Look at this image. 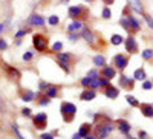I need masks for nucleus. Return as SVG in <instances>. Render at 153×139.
Here are the masks:
<instances>
[{
	"mask_svg": "<svg viewBox=\"0 0 153 139\" xmlns=\"http://www.w3.org/2000/svg\"><path fill=\"white\" fill-rule=\"evenodd\" d=\"M144 20H146V23H147V26H149L150 29H153V17H150L149 14H144Z\"/></svg>",
	"mask_w": 153,
	"mask_h": 139,
	"instance_id": "nucleus-34",
	"label": "nucleus"
},
{
	"mask_svg": "<svg viewBox=\"0 0 153 139\" xmlns=\"http://www.w3.org/2000/svg\"><path fill=\"white\" fill-rule=\"evenodd\" d=\"M152 81H153V80H152Z\"/></svg>",
	"mask_w": 153,
	"mask_h": 139,
	"instance_id": "nucleus-55",
	"label": "nucleus"
},
{
	"mask_svg": "<svg viewBox=\"0 0 153 139\" xmlns=\"http://www.w3.org/2000/svg\"><path fill=\"white\" fill-rule=\"evenodd\" d=\"M86 2H92V0H86Z\"/></svg>",
	"mask_w": 153,
	"mask_h": 139,
	"instance_id": "nucleus-54",
	"label": "nucleus"
},
{
	"mask_svg": "<svg viewBox=\"0 0 153 139\" xmlns=\"http://www.w3.org/2000/svg\"><path fill=\"white\" fill-rule=\"evenodd\" d=\"M143 58L144 60H152L153 58V49H144L143 50Z\"/></svg>",
	"mask_w": 153,
	"mask_h": 139,
	"instance_id": "nucleus-28",
	"label": "nucleus"
},
{
	"mask_svg": "<svg viewBox=\"0 0 153 139\" xmlns=\"http://www.w3.org/2000/svg\"><path fill=\"white\" fill-rule=\"evenodd\" d=\"M133 81H135V78H129L127 75H121V77H120V86L127 87V89H132Z\"/></svg>",
	"mask_w": 153,
	"mask_h": 139,
	"instance_id": "nucleus-13",
	"label": "nucleus"
},
{
	"mask_svg": "<svg viewBox=\"0 0 153 139\" xmlns=\"http://www.w3.org/2000/svg\"><path fill=\"white\" fill-rule=\"evenodd\" d=\"M94 64H95L97 67H101V66L104 67V66H106V60H104V57H103V55H100V54L95 55V57H94Z\"/></svg>",
	"mask_w": 153,
	"mask_h": 139,
	"instance_id": "nucleus-22",
	"label": "nucleus"
},
{
	"mask_svg": "<svg viewBox=\"0 0 153 139\" xmlns=\"http://www.w3.org/2000/svg\"><path fill=\"white\" fill-rule=\"evenodd\" d=\"M26 34H28V29H20V31L16 32V38H22V37H25Z\"/></svg>",
	"mask_w": 153,
	"mask_h": 139,
	"instance_id": "nucleus-40",
	"label": "nucleus"
},
{
	"mask_svg": "<svg viewBox=\"0 0 153 139\" xmlns=\"http://www.w3.org/2000/svg\"><path fill=\"white\" fill-rule=\"evenodd\" d=\"M103 2H104L106 5H112V3L115 2V0H103Z\"/></svg>",
	"mask_w": 153,
	"mask_h": 139,
	"instance_id": "nucleus-52",
	"label": "nucleus"
},
{
	"mask_svg": "<svg viewBox=\"0 0 153 139\" xmlns=\"http://www.w3.org/2000/svg\"><path fill=\"white\" fill-rule=\"evenodd\" d=\"M57 58H58V61H63V63H69L72 60L71 54H68V52H58L57 54Z\"/></svg>",
	"mask_w": 153,
	"mask_h": 139,
	"instance_id": "nucleus-24",
	"label": "nucleus"
},
{
	"mask_svg": "<svg viewBox=\"0 0 153 139\" xmlns=\"http://www.w3.org/2000/svg\"><path fill=\"white\" fill-rule=\"evenodd\" d=\"M124 44H126V50L127 52H130V54H135L136 50H138V43L135 40V37H127V38L124 40Z\"/></svg>",
	"mask_w": 153,
	"mask_h": 139,
	"instance_id": "nucleus-4",
	"label": "nucleus"
},
{
	"mask_svg": "<svg viewBox=\"0 0 153 139\" xmlns=\"http://www.w3.org/2000/svg\"><path fill=\"white\" fill-rule=\"evenodd\" d=\"M58 66H60V67H61L63 70H65L66 73H69V72H71V69L68 67V63H63V61H58Z\"/></svg>",
	"mask_w": 153,
	"mask_h": 139,
	"instance_id": "nucleus-41",
	"label": "nucleus"
},
{
	"mask_svg": "<svg viewBox=\"0 0 153 139\" xmlns=\"http://www.w3.org/2000/svg\"><path fill=\"white\" fill-rule=\"evenodd\" d=\"M42 139H54V135H51V133H45V135H42Z\"/></svg>",
	"mask_w": 153,
	"mask_h": 139,
	"instance_id": "nucleus-46",
	"label": "nucleus"
},
{
	"mask_svg": "<svg viewBox=\"0 0 153 139\" xmlns=\"http://www.w3.org/2000/svg\"><path fill=\"white\" fill-rule=\"evenodd\" d=\"M84 139H98V138H97V136H92V135H87Z\"/></svg>",
	"mask_w": 153,
	"mask_h": 139,
	"instance_id": "nucleus-51",
	"label": "nucleus"
},
{
	"mask_svg": "<svg viewBox=\"0 0 153 139\" xmlns=\"http://www.w3.org/2000/svg\"><path fill=\"white\" fill-rule=\"evenodd\" d=\"M126 101H127V103H129L132 107H138V106H139V101H138L135 96H132V95H127V96H126Z\"/></svg>",
	"mask_w": 153,
	"mask_h": 139,
	"instance_id": "nucleus-27",
	"label": "nucleus"
},
{
	"mask_svg": "<svg viewBox=\"0 0 153 139\" xmlns=\"http://www.w3.org/2000/svg\"><path fill=\"white\" fill-rule=\"evenodd\" d=\"M32 57H34V54L31 52V50H28V52H25V54H23V57H22V58H23V61H31V60H32Z\"/></svg>",
	"mask_w": 153,
	"mask_h": 139,
	"instance_id": "nucleus-38",
	"label": "nucleus"
},
{
	"mask_svg": "<svg viewBox=\"0 0 153 139\" xmlns=\"http://www.w3.org/2000/svg\"><path fill=\"white\" fill-rule=\"evenodd\" d=\"M32 44L37 49V52H45L48 49V38L42 34H35L32 37Z\"/></svg>",
	"mask_w": 153,
	"mask_h": 139,
	"instance_id": "nucleus-2",
	"label": "nucleus"
},
{
	"mask_svg": "<svg viewBox=\"0 0 153 139\" xmlns=\"http://www.w3.org/2000/svg\"><path fill=\"white\" fill-rule=\"evenodd\" d=\"M45 18L42 17V16H38V14H32L31 17H29V24H32V26H45Z\"/></svg>",
	"mask_w": 153,
	"mask_h": 139,
	"instance_id": "nucleus-8",
	"label": "nucleus"
},
{
	"mask_svg": "<svg viewBox=\"0 0 153 139\" xmlns=\"http://www.w3.org/2000/svg\"><path fill=\"white\" fill-rule=\"evenodd\" d=\"M6 49H8V43H6V40L0 38V50H6Z\"/></svg>",
	"mask_w": 153,
	"mask_h": 139,
	"instance_id": "nucleus-44",
	"label": "nucleus"
},
{
	"mask_svg": "<svg viewBox=\"0 0 153 139\" xmlns=\"http://www.w3.org/2000/svg\"><path fill=\"white\" fill-rule=\"evenodd\" d=\"M95 96H97V93H95L94 89H87V90H83L81 92L80 99L81 101H92V99H95Z\"/></svg>",
	"mask_w": 153,
	"mask_h": 139,
	"instance_id": "nucleus-11",
	"label": "nucleus"
},
{
	"mask_svg": "<svg viewBox=\"0 0 153 139\" xmlns=\"http://www.w3.org/2000/svg\"><path fill=\"white\" fill-rule=\"evenodd\" d=\"M133 78H135V80H138V81H144V80H147V75H146V70H144L143 67H139V69H136V70L133 72Z\"/></svg>",
	"mask_w": 153,
	"mask_h": 139,
	"instance_id": "nucleus-19",
	"label": "nucleus"
},
{
	"mask_svg": "<svg viewBox=\"0 0 153 139\" xmlns=\"http://www.w3.org/2000/svg\"><path fill=\"white\" fill-rule=\"evenodd\" d=\"M34 125H35V129L38 130H43L46 129V125H48V115L46 113H37V115H34Z\"/></svg>",
	"mask_w": 153,
	"mask_h": 139,
	"instance_id": "nucleus-3",
	"label": "nucleus"
},
{
	"mask_svg": "<svg viewBox=\"0 0 153 139\" xmlns=\"http://www.w3.org/2000/svg\"><path fill=\"white\" fill-rule=\"evenodd\" d=\"M103 77L104 78H107V80H112V78H115V75H117V70H115V67H112V66H104L103 67Z\"/></svg>",
	"mask_w": 153,
	"mask_h": 139,
	"instance_id": "nucleus-12",
	"label": "nucleus"
},
{
	"mask_svg": "<svg viewBox=\"0 0 153 139\" xmlns=\"http://www.w3.org/2000/svg\"><path fill=\"white\" fill-rule=\"evenodd\" d=\"M100 87V78H92L91 80V84H89V89H98Z\"/></svg>",
	"mask_w": 153,
	"mask_h": 139,
	"instance_id": "nucleus-29",
	"label": "nucleus"
},
{
	"mask_svg": "<svg viewBox=\"0 0 153 139\" xmlns=\"http://www.w3.org/2000/svg\"><path fill=\"white\" fill-rule=\"evenodd\" d=\"M95 136H97L98 139H106V138L109 136V132H107V129H106V124H104V125H98L97 130H95Z\"/></svg>",
	"mask_w": 153,
	"mask_h": 139,
	"instance_id": "nucleus-15",
	"label": "nucleus"
},
{
	"mask_svg": "<svg viewBox=\"0 0 153 139\" xmlns=\"http://www.w3.org/2000/svg\"><path fill=\"white\" fill-rule=\"evenodd\" d=\"M89 132H91V124H81V125H80L78 133H80L83 138H86V136L89 135Z\"/></svg>",
	"mask_w": 153,
	"mask_h": 139,
	"instance_id": "nucleus-23",
	"label": "nucleus"
},
{
	"mask_svg": "<svg viewBox=\"0 0 153 139\" xmlns=\"http://www.w3.org/2000/svg\"><path fill=\"white\" fill-rule=\"evenodd\" d=\"M12 132H14V135H16L19 139H25V136L20 133V130H19V127H17V125H12Z\"/></svg>",
	"mask_w": 153,
	"mask_h": 139,
	"instance_id": "nucleus-39",
	"label": "nucleus"
},
{
	"mask_svg": "<svg viewBox=\"0 0 153 139\" xmlns=\"http://www.w3.org/2000/svg\"><path fill=\"white\" fill-rule=\"evenodd\" d=\"M48 86H49V84H46L45 81H42V83H40V90H46Z\"/></svg>",
	"mask_w": 153,
	"mask_h": 139,
	"instance_id": "nucleus-47",
	"label": "nucleus"
},
{
	"mask_svg": "<svg viewBox=\"0 0 153 139\" xmlns=\"http://www.w3.org/2000/svg\"><path fill=\"white\" fill-rule=\"evenodd\" d=\"M117 125H118V130H120L123 135H129V132L132 130V125L127 122V121H124V119H120V121L117 122Z\"/></svg>",
	"mask_w": 153,
	"mask_h": 139,
	"instance_id": "nucleus-10",
	"label": "nucleus"
},
{
	"mask_svg": "<svg viewBox=\"0 0 153 139\" xmlns=\"http://www.w3.org/2000/svg\"><path fill=\"white\" fill-rule=\"evenodd\" d=\"M6 72L9 73V77H14V80H19V78H20V72H19L17 69H14V67L6 66Z\"/></svg>",
	"mask_w": 153,
	"mask_h": 139,
	"instance_id": "nucleus-26",
	"label": "nucleus"
},
{
	"mask_svg": "<svg viewBox=\"0 0 153 139\" xmlns=\"http://www.w3.org/2000/svg\"><path fill=\"white\" fill-rule=\"evenodd\" d=\"M61 49H63V43L61 41H55L54 44H52V50H54V52H61Z\"/></svg>",
	"mask_w": 153,
	"mask_h": 139,
	"instance_id": "nucleus-33",
	"label": "nucleus"
},
{
	"mask_svg": "<svg viewBox=\"0 0 153 139\" xmlns=\"http://www.w3.org/2000/svg\"><path fill=\"white\" fill-rule=\"evenodd\" d=\"M129 17V29H127V32H130V34H133V32H138L139 29H141V26H139V21H138V18H135L133 16H127Z\"/></svg>",
	"mask_w": 153,
	"mask_h": 139,
	"instance_id": "nucleus-7",
	"label": "nucleus"
},
{
	"mask_svg": "<svg viewBox=\"0 0 153 139\" xmlns=\"http://www.w3.org/2000/svg\"><path fill=\"white\" fill-rule=\"evenodd\" d=\"M84 26H83V23L80 21V20H72L71 23H69V26H68V31L69 32H76V31H80V29H83Z\"/></svg>",
	"mask_w": 153,
	"mask_h": 139,
	"instance_id": "nucleus-16",
	"label": "nucleus"
},
{
	"mask_svg": "<svg viewBox=\"0 0 153 139\" xmlns=\"http://www.w3.org/2000/svg\"><path fill=\"white\" fill-rule=\"evenodd\" d=\"M113 63H115V66H117L118 69H126L127 64H129V60H127V57H124L123 54H117L113 57Z\"/></svg>",
	"mask_w": 153,
	"mask_h": 139,
	"instance_id": "nucleus-6",
	"label": "nucleus"
},
{
	"mask_svg": "<svg viewBox=\"0 0 153 139\" xmlns=\"http://www.w3.org/2000/svg\"><path fill=\"white\" fill-rule=\"evenodd\" d=\"M141 112H143V115L146 118H153V106L152 104H143Z\"/></svg>",
	"mask_w": 153,
	"mask_h": 139,
	"instance_id": "nucleus-18",
	"label": "nucleus"
},
{
	"mask_svg": "<svg viewBox=\"0 0 153 139\" xmlns=\"http://www.w3.org/2000/svg\"><path fill=\"white\" fill-rule=\"evenodd\" d=\"M123 41H124V40H123V37L118 35V34H113V35L110 37V43H112L113 46H120Z\"/></svg>",
	"mask_w": 153,
	"mask_h": 139,
	"instance_id": "nucleus-25",
	"label": "nucleus"
},
{
	"mask_svg": "<svg viewBox=\"0 0 153 139\" xmlns=\"http://www.w3.org/2000/svg\"><path fill=\"white\" fill-rule=\"evenodd\" d=\"M91 80H92V78L89 77V75H86L84 78H81V81H80V83H81V86H83V87H89V84H91Z\"/></svg>",
	"mask_w": 153,
	"mask_h": 139,
	"instance_id": "nucleus-35",
	"label": "nucleus"
},
{
	"mask_svg": "<svg viewBox=\"0 0 153 139\" xmlns=\"http://www.w3.org/2000/svg\"><path fill=\"white\" fill-rule=\"evenodd\" d=\"M3 31H5V24H3V23H0V34H2Z\"/></svg>",
	"mask_w": 153,
	"mask_h": 139,
	"instance_id": "nucleus-53",
	"label": "nucleus"
},
{
	"mask_svg": "<svg viewBox=\"0 0 153 139\" xmlns=\"http://www.w3.org/2000/svg\"><path fill=\"white\" fill-rule=\"evenodd\" d=\"M78 37H80L78 34H75V32H69V40H71L72 43H75L76 40H78Z\"/></svg>",
	"mask_w": 153,
	"mask_h": 139,
	"instance_id": "nucleus-43",
	"label": "nucleus"
},
{
	"mask_svg": "<svg viewBox=\"0 0 153 139\" xmlns=\"http://www.w3.org/2000/svg\"><path fill=\"white\" fill-rule=\"evenodd\" d=\"M49 103H51V98L48 95H45V96H42L40 99H38V104H40V106H48Z\"/></svg>",
	"mask_w": 153,
	"mask_h": 139,
	"instance_id": "nucleus-31",
	"label": "nucleus"
},
{
	"mask_svg": "<svg viewBox=\"0 0 153 139\" xmlns=\"http://www.w3.org/2000/svg\"><path fill=\"white\" fill-rule=\"evenodd\" d=\"M81 37L89 43V44H94L95 43V37H94V34H92V31L89 29V28H83L81 29Z\"/></svg>",
	"mask_w": 153,
	"mask_h": 139,
	"instance_id": "nucleus-9",
	"label": "nucleus"
},
{
	"mask_svg": "<svg viewBox=\"0 0 153 139\" xmlns=\"http://www.w3.org/2000/svg\"><path fill=\"white\" fill-rule=\"evenodd\" d=\"M109 83H110V80H107V78H100V87H107Z\"/></svg>",
	"mask_w": 153,
	"mask_h": 139,
	"instance_id": "nucleus-42",
	"label": "nucleus"
},
{
	"mask_svg": "<svg viewBox=\"0 0 153 139\" xmlns=\"http://www.w3.org/2000/svg\"><path fill=\"white\" fill-rule=\"evenodd\" d=\"M81 138H83V136H81L80 133H75V135L72 136V139H81Z\"/></svg>",
	"mask_w": 153,
	"mask_h": 139,
	"instance_id": "nucleus-50",
	"label": "nucleus"
},
{
	"mask_svg": "<svg viewBox=\"0 0 153 139\" xmlns=\"http://www.w3.org/2000/svg\"><path fill=\"white\" fill-rule=\"evenodd\" d=\"M58 21H60V18H58L57 16H51V17L48 18V23L51 24V26H55V24H58Z\"/></svg>",
	"mask_w": 153,
	"mask_h": 139,
	"instance_id": "nucleus-32",
	"label": "nucleus"
},
{
	"mask_svg": "<svg viewBox=\"0 0 153 139\" xmlns=\"http://www.w3.org/2000/svg\"><path fill=\"white\" fill-rule=\"evenodd\" d=\"M60 113L61 116L65 118L66 122H71L75 118V113H76V106L74 103H63L60 106Z\"/></svg>",
	"mask_w": 153,
	"mask_h": 139,
	"instance_id": "nucleus-1",
	"label": "nucleus"
},
{
	"mask_svg": "<svg viewBox=\"0 0 153 139\" xmlns=\"http://www.w3.org/2000/svg\"><path fill=\"white\" fill-rule=\"evenodd\" d=\"M57 93H58V89H57L55 86H52V84H49V86H48V89L45 90V95H48L49 98H55Z\"/></svg>",
	"mask_w": 153,
	"mask_h": 139,
	"instance_id": "nucleus-20",
	"label": "nucleus"
},
{
	"mask_svg": "<svg viewBox=\"0 0 153 139\" xmlns=\"http://www.w3.org/2000/svg\"><path fill=\"white\" fill-rule=\"evenodd\" d=\"M68 14H69V17H71L72 20H78V18L84 14V9H83L81 6L72 5V6L69 8V11H68Z\"/></svg>",
	"mask_w": 153,
	"mask_h": 139,
	"instance_id": "nucleus-5",
	"label": "nucleus"
},
{
	"mask_svg": "<svg viewBox=\"0 0 153 139\" xmlns=\"http://www.w3.org/2000/svg\"><path fill=\"white\" fill-rule=\"evenodd\" d=\"M129 5H130V8L135 12H138V14H143L144 12V8H143V5H141L139 0H129Z\"/></svg>",
	"mask_w": 153,
	"mask_h": 139,
	"instance_id": "nucleus-17",
	"label": "nucleus"
},
{
	"mask_svg": "<svg viewBox=\"0 0 153 139\" xmlns=\"http://www.w3.org/2000/svg\"><path fill=\"white\" fill-rule=\"evenodd\" d=\"M101 16H103V18H110L112 17V11H110V8L109 6H106L104 9H103V12H101Z\"/></svg>",
	"mask_w": 153,
	"mask_h": 139,
	"instance_id": "nucleus-30",
	"label": "nucleus"
},
{
	"mask_svg": "<svg viewBox=\"0 0 153 139\" xmlns=\"http://www.w3.org/2000/svg\"><path fill=\"white\" fill-rule=\"evenodd\" d=\"M0 110H5V103H3V99H2V96H0Z\"/></svg>",
	"mask_w": 153,
	"mask_h": 139,
	"instance_id": "nucleus-48",
	"label": "nucleus"
},
{
	"mask_svg": "<svg viewBox=\"0 0 153 139\" xmlns=\"http://www.w3.org/2000/svg\"><path fill=\"white\" fill-rule=\"evenodd\" d=\"M35 96H37V95H35L32 90H25V92L22 93V99L25 101V103H29V101H32Z\"/></svg>",
	"mask_w": 153,
	"mask_h": 139,
	"instance_id": "nucleus-21",
	"label": "nucleus"
},
{
	"mask_svg": "<svg viewBox=\"0 0 153 139\" xmlns=\"http://www.w3.org/2000/svg\"><path fill=\"white\" fill-rule=\"evenodd\" d=\"M152 87H153V81H147V80L143 81V89L144 90H150Z\"/></svg>",
	"mask_w": 153,
	"mask_h": 139,
	"instance_id": "nucleus-36",
	"label": "nucleus"
},
{
	"mask_svg": "<svg viewBox=\"0 0 153 139\" xmlns=\"http://www.w3.org/2000/svg\"><path fill=\"white\" fill-rule=\"evenodd\" d=\"M104 93H106V96H107V98L115 99V98H118L120 90L117 89V87H113V86H107V87H106V90H104Z\"/></svg>",
	"mask_w": 153,
	"mask_h": 139,
	"instance_id": "nucleus-14",
	"label": "nucleus"
},
{
	"mask_svg": "<svg viewBox=\"0 0 153 139\" xmlns=\"http://www.w3.org/2000/svg\"><path fill=\"white\" fill-rule=\"evenodd\" d=\"M87 75H89L91 78H98V77H100L98 70H95V69H94V70H89V73H87Z\"/></svg>",
	"mask_w": 153,
	"mask_h": 139,
	"instance_id": "nucleus-45",
	"label": "nucleus"
},
{
	"mask_svg": "<svg viewBox=\"0 0 153 139\" xmlns=\"http://www.w3.org/2000/svg\"><path fill=\"white\" fill-rule=\"evenodd\" d=\"M22 115L26 116V118H29V116L32 115V110H31L29 107H23V109H22Z\"/></svg>",
	"mask_w": 153,
	"mask_h": 139,
	"instance_id": "nucleus-37",
	"label": "nucleus"
},
{
	"mask_svg": "<svg viewBox=\"0 0 153 139\" xmlns=\"http://www.w3.org/2000/svg\"><path fill=\"white\" fill-rule=\"evenodd\" d=\"M147 138V133L146 132H139V139H146Z\"/></svg>",
	"mask_w": 153,
	"mask_h": 139,
	"instance_id": "nucleus-49",
	"label": "nucleus"
}]
</instances>
